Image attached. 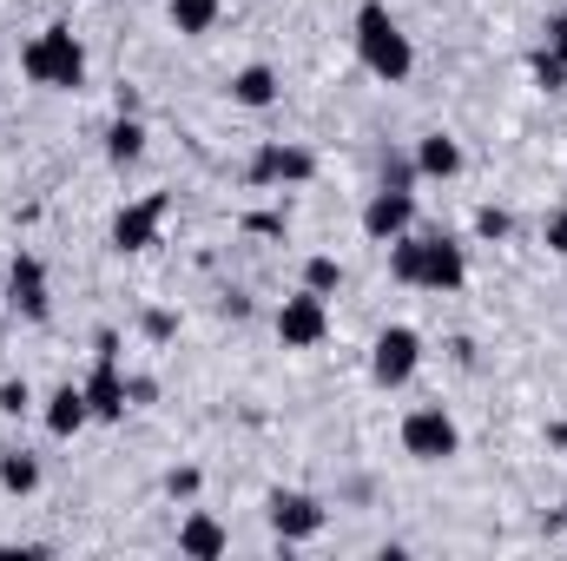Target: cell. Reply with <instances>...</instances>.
<instances>
[{"mask_svg":"<svg viewBox=\"0 0 567 561\" xmlns=\"http://www.w3.org/2000/svg\"><path fill=\"white\" fill-rule=\"evenodd\" d=\"M357 53H363V67H370L377 80H390V86H403V80L416 73V47H410V33L390 20L383 0H363V7H357Z\"/></svg>","mask_w":567,"mask_h":561,"instance_id":"cell-1","label":"cell"},{"mask_svg":"<svg viewBox=\"0 0 567 561\" xmlns=\"http://www.w3.org/2000/svg\"><path fill=\"white\" fill-rule=\"evenodd\" d=\"M390 272L403 284H423V290H455L468 278V258L455 238H390Z\"/></svg>","mask_w":567,"mask_h":561,"instance_id":"cell-2","label":"cell"},{"mask_svg":"<svg viewBox=\"0 0 567 561\" xmlns=\"http://www.w3.org/2000/svg\"><path fill=\"white\" fill-rule=\"evenodd\" d=\"M20 73H27L33 86H80V80H86V53H80V40H73L66 27H47V33L27 40Z\"/></svg>","mask_w":567,"mask_h":561,"instance_id":"cell-3","label":"cell"},{"mask_svg":"<svg viewBox=\"0 0 567 561\" xmlns=\"http://www.w3.org/2000/svg\"><path fill=\"white\" fill-rule=\"evenodd\" d=\"M416 364H423V337H416L410 324H390V330L377 337V350H370V377H377L383 390L410 384V377H416Z\"/></svg>","mask_w":567,"mask_h":561,"instance_id":"cell-4","label":"cell"},{"mask_svg":"<svg viewBox=\"0 0 567 561\" xmlns=\"http://www.w3.org/2000/svg\"><path fill=\"white\" fill-rule=\"evenodd\" d=\"M403 449H410V456H423V462H442V456H455V449H462V429H455L449 410L423 404V410H410V417H403Z\"/></svg>","mask_w":567,"mask_h":561,"instance_id":"cell-5","label":"cell"},{"mask_svg":"<svg viewBox=\"0 0 567 561\" xmlns=\"http://www.w3.org/2000/svg\"><path fill=\"white\" fill-rule=\"evenodd\" d=\"M323 330H330V310H323V297H317V290H297V297H284L278 337L290 344V350H310V344H323Z\"/></svg>","mask_w":567,"mask_h":561,"instance_id":"cell-6","label":"cell"},{"mask_svg":"<svg viewBox=\"0 0 567 561\" xmlns=\"http://www.w3.org/2000/svg\"><path fill=\"white\" fill-rule=\"evenodd\" d=\"M410 218H416V198L403 192V185H383L370 205H363V232L377 238V245H390V238H403L410 232Z\"/></svg>","mask_w":567,"mask_h":561,"instance_id":"cell-7","label":"cell"},{"mask_svg":"<svg viewBox=\"0 0 567 561\" xmlns=\"http://www.w3.org/2000/svg\"><path fill=\"white\" fill-rule=\"evenodd\" d=\"M310 172H317V159H310L303 145H278L271 140L258 159H251V178H258V185H303Z\"/></svg>","mask_w":567,"mask_h":561,"instance_id":"cell-8","label":"cell"},{"mask_svg":"<svg viewBox=\"0 0 567 561\" xmlns=\"http://www.w3.org/2000/svg\"><path fill=\"white\" fill-rule=\"evenodd\" d=\"M7 304L20 310V317H47V272H40V258H13L7 265Z\"/></svg>","mask_w":567,"mask_h":561,"instance_id":"cell-9","label":"cell"},{"mask_svg":"<svg viewBox=\"0 0 567 561\" xmlns=\"http://www.w3.org/2000/svg\"><path fill=\"white\" fill-rule=\"evenodd\" d=\"M158 218H165V192H152V198H140L133 212L113 218V245H120V252H145L152 232H158Z\"/></svg>","mask_w":567,"mask_h":561,"instance_id":"cell-10","label":"cell"},{"mask_svg":"<svg viewBox=\"0 0 567 561\" xmlns=\"http://www.w3.org/2000/svg\"><path fill=\"white\" fill-rule=\"evenodd\" d=\"M86 404H93V417H126V377H120V364H113V350H100V377L86 384Z\"/></svg>","mask_w":567,"mask_h":561,"instance_id":"cell-11","label":"cell"},{"mask_svg":"<svg viewBox=\"0 0 567 561\" xmlns=\"http://www.w3.org/2000/svg\"><path fill=\"white\" fill-rule=\"evenodd\" d=\"M271 529L290 536V542H303V536L323 529V509H317L310 496H278V502H271Z\"/></svg>","mask_w":567,"mask_h":561,"instance_id":"cell-12","label":"cell"},{"mask_svg":"<svg viewBox=\"0 0 567 561\" xmlns=\"http://www.w3.org/2000/svg\"><path fill=\"white\" fill-rule=\"evenodd\" d=\"M416 172H423V178H455V172H462V145L442 140V133H429V140L416 145Z\"/></svg>","mask_w":567,"mask_h":561,"instance_id":"cell-13","label":"cell"},{"mask_svg":"<svg viewBox=\"0 0 567 561\" xmlns=\"http://www.w3.org/2000/svg\"><path fill=\"white\" fill-rule=\"evenodd\" d=\"M86 417H93L86 390H73V384H66V390H53V404H47V429H53V436H73Z\"/></svg>","mask_w":567,"mask_h":561,"instance_id":"cell-14","label":"cell"},{"mask_svg":"<svg viewBox=\"0 0 567 561\" xmlns=\"http://www.w3.org/2000/svg\"><path fill=\"white\" fill-rule=\"evenodd\" d=\"M178 549H185V555H225V549H231V536H225L212 516H192V522L178 529Z\"/></svg>","mask_w":567,"mask_h":561,"instance_id":"cell-15","label":"cell"},{"mask_svg":"<svg viewBox=\"0 0 567 561\" xmlns=\"http://www.w3.org/2000/svg\"><path fill=\"white\" fill-rule=\"evenodd\" d=\"M231 100H238V106H271V100H278V73H271V67H245V73L231 80Z\"/></svg>","mask_w":567,"mask_h":561,"instance_id":"cell-16","label":"cell"},{"mask_svg":"<svg viewBox=\"0 0 567 561\" xmlns=\"http://www.w3.org/2000/svg\"><path fill=\"white\" fill-rule=\"evenodd\" d=\"M165 13H172L178 33H212L218 27V0H165Z\"/></svg>","mask_w":567,"mask_h":561,"instance_id":"cell-17","label":"cell"},{"mask_svg":"<svg viewBox=\"0 0 567 561\" xmlns=\"http://www.w3.org/2000/svg\"><path fill=\"white\" fill-rule=\"evenodd\" d=\"M140 152H145V126L140 120H120V126L106 133V159H113V165H133Z\"/></svg>","mask_w":567,"mask_h":561,"instance_id":"cell-18","label":"cell"},{"mask_svg":"<svg viewBox=\"0 0 567 561\" xmlns=\"http://www.w3.org/2000/svg\"><path fill=\"white\" fill-rule=\"evenodd\" d=\"M0 482H7L13 496H27V489H40V462H33V456H0Z\"/></svg>","mask_w":567,"mask_h":561,"instance_id":"cell-19","label":"cell"},{"mask_svg":"<svg viewBox=\"0 0 567 561\" xmlns=\"http://www.w3.org/2000/svg\"><path fill=\"white\" fill-rule=\"evenodd\" d=\"M337 284H343V265H337V258H310V265H303V290H317V297H330Z\"/></svg>","mask_w":567,"mask_h":561,"instance_id":"cell-20","label":"cell"},{"mask_svg":"<svg viewBox=\"0 0 567 561\" xmlns=\"http://www.w3.org/2000/svg\"><path fill=\"white\" fill-rule=\"evenodd\" d=\"M535 80H542L548 93H561V86H567V60H555V53L542 47V53H535Z\"/></svg>","mask_w":567,"mask_h":561,"instance_id":"cell-21","label":"cell"},{"mask_svg":"<svg viewBox=\"0 0 567 561\" xmlns=\"http://www.w3.org/2000/svg\"><path fill=\"white\" fill-rule=\"evenodd\" d=\"M27 404H33V397H27V384H0V410H13V417H20Z\"/></svg>","mask_w":567,"mask_h":561,"instance_id":"cell-22","label":"cell"},{"mask_svg":"<svg viewBox=\"0 0 567 561\" xmlns=\"http://www.w3.org/2000/svg\"><path fill=\"white\" fill-rule=\"evenodd\" d=\"M548 53H555V60H567V13H555V20H548Z\"/></svg>","mask_w":567,"mask_h":561,"instance_id":"cell-23","label":"cell"},{"mask_svg":"<svg viewBox=\"0 0 567 561\" xmlns=\"http://www.w3.org/2000/svg\"><path fill=\"white\" fill-rule=\"evenodd\" d=\"M548 252H561V258H567V205L548 218Z\"/></svg>","mask_w":567,"mask_h":561,"instance_id":"cell-24","label":"cell"},{"mask_svg":"<svg viewBox=\"0 0 567 561\" xmlns=\"http://www.w3.org/2000/svg\"><path fill=\"white\" fill-rule=\"evenodd\" d=\"M475 225H482V238H502V232H508V218H502V212H482Z\"/></svg>","mask_w":567,"mask_h":561,"instance_id":"cell-25","label":"cell"}]
</instances>
